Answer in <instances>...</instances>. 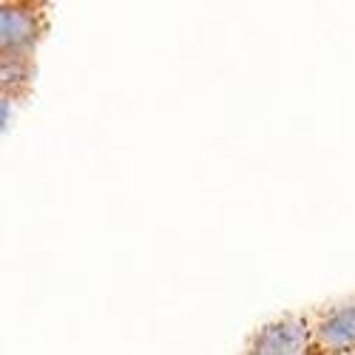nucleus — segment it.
Returning a JSON list of instances; mask_svg holds the SVG:
<instances>
[{"mask_svg": "<svg viewBox=\"0 0 355 355\" xmlns=\"http://www.w3.org/2000/svg\"><path fill=\"white\" fill-rule=\"evenodd\" d=\"M35 77V60L23 54H0V94L20 100Z\"/></svg>", "mask_w": 355, "mask_h": 355, "instance_id": "4", "label": "nucleus"}, {"mask_svg": "<svg viewBox=\"0 0 355 355\" xmlns=\"http://www.w3.org/2000/svg\"><path fill=\"white\" fill-rule=\"evenodd\" d=\"M15 103H17V100H12V97H6V94H0V134L6 131V125H9V120H12Z\"/></svg>", "mask_w": 355, "mask_h": 355, "instance_id": "5", "label": "nucleus"}, {"mask_svg": "<svg viewBox=\"0 0 355 355\" xmlns=\"http://www.w3.org/2000/svg\"><path fill=\"white\" fill-rule=\"evenodd\" d=\"M46 35V12L35 3H0V54L32 57Z\"/></svg>", "mask_w": 355, "mask_h": 355, "instance_id": "2", "label": "nucleus"}, {"mask_svg": "<svg viewBox=\"0 0 355 355\" xmlns=\"http://www.w3.org/2000/svg\"><path fill=\"white\" fill-rule=\"evenodd\" d=\"M310 336H313L315 355L352 352L355 349V299L310 315Z\"/></svg>", "mask_w": 355, "mask_h": 355, "instance_id": "3", "label": "nucleus"}, {"mask_svg": "<svg viewBox=\"0 0 355 355\" xmlns=\"http://www.w3.org/2000/svg\"><path fill=\"white\" fill-rule=\"evenodd\" d=\"M341 355H355V349H352V352H341Z\"/></svg>", "mask_w": 355, "mask_h": 355, "instance_id": "6", "label": "nucleus"}, {"mask_svg": "<svg viewBox=\"0 0 355 355\" xmlns=\"http://www.w3.org/2000/svg\"><path fill=\"white\" fill-rule=\"evenodd\" d=\"M245 355H315L310 336V315H282L250 338Z\"/></svg>", "mask_w": 355, "mask_h": 355, "instance_id": "1", "label": "nucleus"}]
</instances>
